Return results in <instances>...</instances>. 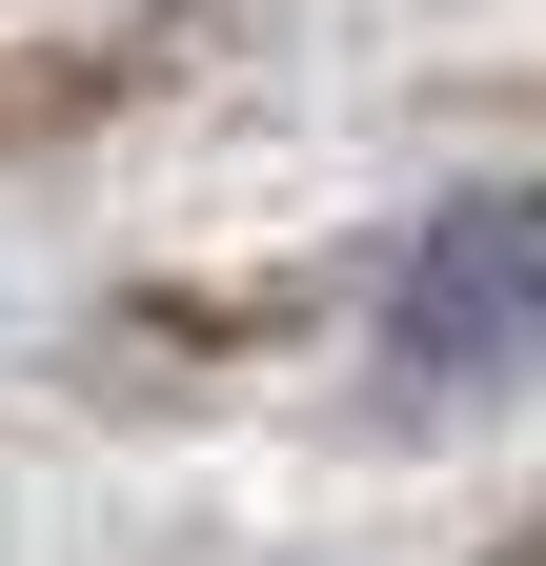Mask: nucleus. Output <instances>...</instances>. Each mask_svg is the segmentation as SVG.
<instances>
[{
	"instance_id": "obj_2",
	"label": "nucleus",
	"mask_w": 546,
	"mask_h": 566,
	"mask_svg": "<svg viewBox=\"0 0 546 566\" xmlns=\"http://www.w3.org/2000/svg\"><path fill=\"white\" fill-rule=\"evenodd\" d=\"M506 566H546V526H526V546H506Z\"/></svg>"
},
{
	"instance_id": "obj_1",
	"label": "nucleus",
	"mask_w": 546,
	"mask_h": 566,
	"mask_svg": "<svg viewBox=\"0 0 546 566\" xmlns=\"http://www.w3.org/2000/svg\"><path fill=\"white\" fill-rule=\"evenodd\" d=\"M526 365H546V182H486L385 263V385L405 405H506Z\"/></svg>"
}]
</instances>
